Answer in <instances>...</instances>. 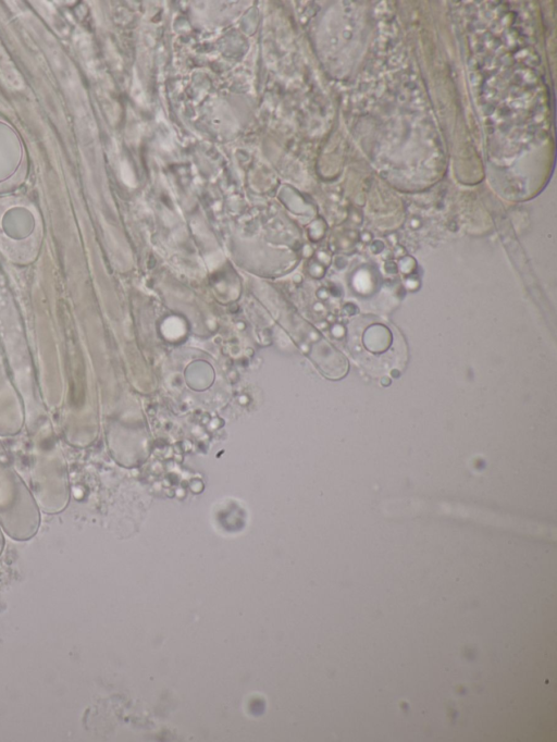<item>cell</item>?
Listing matches in <instances>:
<instances>
[{
    "label": "cell",
    "mask_w": 557,
    "mask_h": 742,
    "mask_svg": "<svg viewBox=\"0 0 557 742\" xmlns=\"http://www.w3.org/2000/svg\"><path fill=\"white\" fill-rule=\"evenodd\" d=\"M356 329H354L353 336L358 341H353V352L357 354V357L363 353L367 354V361L369 363L370 358H383L389 351H393L394 337L391 329L382 323H373V321H367L366 325L361 324L360 320L355 321ZM364 356L361 361L366 357Z\"/></svg>",
    "instance_id": "obj_1"
}]
</instances>
